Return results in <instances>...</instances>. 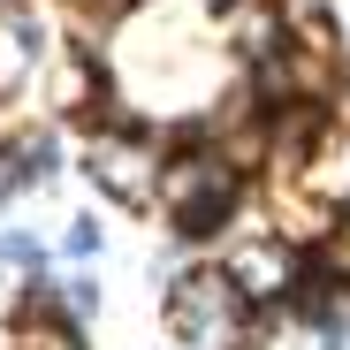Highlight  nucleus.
<instances>
[{"instance_id":"1","label":"nucleus","mask_w":350,"mask_h":350,"mask_svg":"<svg viewBox=\"0 0 350 350\" xmlns=\"http://www.w3.org/2000/svg\"><path fill=\"white\" fill-rule=\"evenodd\" d=\"M244 206V175L221 160V145H191V152H167L160 167V213L175 237H221Z\"/></svg>"},{"instance_id":"2","label":"nucleus","mask_w":350,"mask_h":350,"mask_svg":"<svg viewBox=\"0 0 350 350\" xmlns=\"http://www.w3.org/2000/svg\"><path fill=\"white\" fill-rule=\"evenodd\" d=\"M160 312H167V335L191 342V350H237L244 342V320H252V305H244V289L228 282V267L175 274L167 297H160Z\"/></svg>"},{"instance_id":"3","label":"nucleus","mask_w":350,"mask_h":350,"mask_svg":"<svg viewBox=\"0 0 350 350\" xmlns=\"http://www.w3.org/2000/svg\"><path fill=\"white\" fill-rule=\"evenodd\" d=\"M160 167H167V152H160L152 130H137V122L92 130V145H84V175H92L114 206H160Z\"/></svg>"},{"instance_id":"4","label":"nucleus","mask_w":350,"mask_h":350,"mask_svg":"<svg viewBox=\"0 0 350 350\" xmlns=\"http://www.w3.org/2000/svg\"><path fill=\"white\" fill-rule=\"evenodd\" d=\"M221 267H228V282L244 289V305H289V297H297V282H305V252H289L274 228L237 237Z\"/></svg>"},{"instance_id":"5","label":"nucleus","mask_w":350,"mask_h":350,"mask_svg":"<svg viewBox=\"0 0 350 350\" xmlns=\"http://www.w3.org/2000/svg\"><path fill=\"white\" fill-rule=\"evenodd\" d=\"M46 23L23 8V0H0V99H16L31 92V77L46 69Z\"/></svg>"},{"instance_id":"6","label":"nucleus","mask_w":350,"mask_h":350,"mask_svg":"<svg viewBox=\"0 0 350 350\" xmlns=\"http://www.w3.org/2000/svg\"><path fill=\"white\" fill-rule=\"evenodd\" d=\"M62 16L77 31V53H92V46H107L114 31L130 23V0H62Z\"/></svg>"},{"instance_id":"7","label":"nucleus","mask_w":350,"mask_h":350,"mask_svg":"<svg viewBox=\"0 0 350 350\" xmlns=\"http://www.w3.org/2000/svg\"><path fill=\"white\" fill-rule=\"evenodd\" d=\"M0 152L16 160V175H23V183H46V175L62 167V145H53V130H23L16 145H0Z\"/></svg>"},{"instance_id":"8","label":"nucleus","mask_w":350,"mask_h":350,"mask_svg":"<svg viewBox=\"0 0 350 350\" xmlns=\"http://www.w3.org/2000/svg\"><path fill=\"white\" fill-rule=\"evenodd\" d=\"M0 259H8V267H31V274H38V259H46V244L31 237V228H8V237H0Z\"/></svg>"},{"instance_id":"9","label":"nucleus","mask_w":350,"mask_h":350,"mask_svg":"<svg viewBox=\"0 0 350 350\" xmlns=\"http://www.w3.org/2000/svg\"><path fill=\"white\" fill-rule=\"evenodd\" d=\"M99 244H107V228H99V221H92V213H84V221H77V228H69V237H62V252H69V259H92V252H99Z\"/></svg>"},{"instance_id":"10","label":"nucleus","mask_w":350,"mask_h":350,"mask_svg":"<svg viewBox=\"0 0 350 350\" xmlns=\"http://www.w3.org/2000/svg\"><path fill=\"white\" fill-rule=\"evenodd\" d=\"M16 191H23V175H16V160H8V152H0V206H8Z\"/></svg>"}]
</instances>
